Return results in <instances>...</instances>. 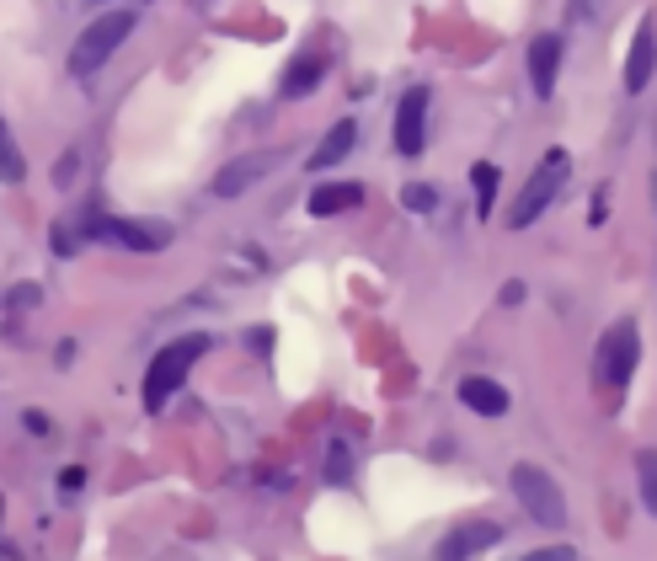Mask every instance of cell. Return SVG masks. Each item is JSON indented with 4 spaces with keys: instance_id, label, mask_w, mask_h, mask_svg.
<instances>
[{
    "instance_id": "obj_1",
    "label": "cell",
    "mask_w": 657,
    "mask_h": 561,
    "mask_svg": "<svg viewBox=\"0 0 657 561\" xmlns=\"http://www.w3.org/2000/svg\"><path fill=\"white\" fill-rule=\"evenodd\" d=\"M209 348L203 332H187V337H171L166 348H155L150 369H145V412H166V401L182 391V380L193 374V364Z\"/></svg>"
},
{
    "instance_id": "obj_2",
    "label": "cell",
    "mask_w": 657,
    "mask_h": 561,
    "mask_svg": "<svg viewBox=\"0 0 657 561\" xmlns=\"http://www.w3.org/2000/svg\"><path fill=\"white\" fill-rule=\"evenodd\" d=\"M636 358H641V332H636V321H631V316H625V321H609L604 332H599V353H593V380H599V391L620 396L625 385H631Z\"/></svg>"
},
{
    "instance_id": "obj_3",
    "label": "cell",
    "mask_w": 657,
    "mask_h": 561,
    "mask_svg": "<svg viewBox=\"0 0 657 561\" xmlns=\"http://www.w3.org/2000/svg\"><path fill=\"white\" fill-rule=\"evenodd\" d=\"M567 177H572V161H567V150H561V145H556V150H545V155H540V166L529 171L524 193L513 198V209H508V225H513V230H529V225H535L545 209H551V198L561 193V182H567Z\"/></svg>"
},
{
    "instance_id": "obj_4",
    "label": "cell",
    "mask_w": 657,
    "mask_h": 561,
    "mask_svg": "<svg viewBox=\"0 0 657 561\" xmlns=\"http://www.w3.org/2000/svg\"><path fill=\"white\" fill-rule=\"evenodd\" d=\"M508 487H513V497L524 503V519H535V524H545V529H561L567 524V492L556 487V476L551 471H540V465H513L508 471Z\"/></svg>"
},
{
    "instance_id": "obj_5",
    "label": "cell",
    "mask_w": 657,
    "mask_h": 561,
    "mask_svg": "<svg viewBox=\"0 0 657 561\" xmlns=\"http://www.w3.org/2000/svg\"><path fill=\"white\" fill-rule=\"evenodd\" d=\"M81 236L86 241H102V246H123V252H161L171 246V230L166 220H123V214H91L81 220Z\"/></svg>"
},
{
    "instance_id": "obj_6",
    "label": "cell",
    "mask_w": 657,
    "mask_h": 561,
    "mask_svg": "<svg viewBox=\"0 0 657 561\" xmlns=\"http://www.w3.org/2000/svg\"><path fill=\"white\" fill-rule=\"evenodd\" d=\"M134 22H139V11H102V17L91 22L81 38H75V49H70V70H75V75H97L107 59L118 54V43L134 33Z\"/></svg>"
},
{
    "instance_id": "obj_7",
    "label": "cell",
    "mask_w": 657,
    "mask_h": 561,
    "mask_svg": "<svg viewBox=\"0 0 657 561\" xmlns=\"http://www.w3.org/2000/svg\"><path fill=\"white\" fill-rule=\"evenodd\" d=\"M428 86H412L401 91L396 102V118H390V145H396V155H422V145H428Z\"/></svg>"
},
{
    "instance_id": "obj_8",
    "label": "cell",
    "mask_w": 657,
    "mask_h": 561,
    "mask_svg": "<svg viewBox=\"0 0 657 561\" xmlns=\"http://www.w3.org/2000/svg\"><path fill=\"white\" fill-rule=\"evenodd\" d=\"M497 540H503V524H492V519H460L449 535H438L433 561H476L481 551H492Z\"/></svg>"
},
{
    "instance_id": "obj_9",
    "label": "cell",
    "mask_w": 657,
    "mask_h": 561,
    "mask_svg": "<svg viewBox=\"0 0 657 561\" xmlns=\"http://www.w3.org/2000/svg\"><path fill=\"white\" fill-rule=\"evenodd\" d=\"M278 161H284V150H252V155H236V161L219 166V177L209 182V193H214V198H241L246 187H257Z\"/></svg>"
},
{
    "instance_id": "obj_10",
    "label": "cell",
    "mask_w": 657,
    "mask_h": 561,
    "mask_svg": "<svg viewBox=\"0 0 657 561\" xmlns=\"http://www.w3.org/2000/svg\"><path fill=\"white\" fill-rule=\"evenodd\" d=\"M561 59H567V43H561V33H540L535 43H529V86H535V97H551V91H556Z\"/></svg>"
},
{
    "instance_id": "obj_11",
    "label": "cell",
    "mask_w": 657,
    "mask_h": 561,
    "mask_svg": "<svg viewBox=\"0 0 657 561\" xmlns=\"http://www.w3.org/2000/svg\"><path fill=\"white\" fill-rule=\"evenodd\" d=\"M652 70H657V22L641 17L631 38V59H625V91H647Z\"/></svg>"
},
{
    "instance_id": "obj_12",
    "label": "cell",
    "mask_w": 657,
    "mask_h": 561,
    "mask_svg": "<svg viewBox=\"0 0 657 561\" xmlns=\"http://www.w3.org/2000/svg\"><path fill=\"white\" fill-rule=\"evenodd\" d=\"M326 65H332V59H326L321 49H305V54H294L289 59V70H284V97L289 102H300V97H310V91L321 86V75H326Z\"/></svg>"
},
{
    "instance_id": "obj_13",
    "label": "cell",
    "mask_w": 657,
    "mask_h": 561,
    "mask_svg": "<svg viewBox=\"0 0 657 561\" xmlns=\"http://www.w3.org/2000/svg\"><path fill=\"white\" fill-rule=\"evenodd\" d=\"M460 401L476 417H503L508 412V391L497 380H487V374H465V380H460Z\"/></svg>"
},
{
    "instance_id": "obj_14",
    "label": "cell",
    "mask_w": 657,
    "mask_h": 561,
    "mask_svg": "<svg viewBox=\"0 0 657 561\" xmlns=\"http://www.w3.org/2000/svg\"><path fill=\"white\" fill-rule=\"evenodd\" d=\"M358 204H364V187H358V182H321V187H310V214H316V220L348 214Z\"/></svg>"
},
{
    "instance_id": "obj_15",
    "label": "cell",
    "mask_w": 657,
    "mask_h": 561,
    "mask_svg": "<svg viewBox=\"0 0 657 561\" xmlns=\"http://www.w3.org/2000/svg\"><path fill=\"white\" fill-rule=\"evenodd\" d=\"M353 145H358V123H353V118H337L332 129H326L321 145L310 150V171H332V166H337Z\"/></svg>"
},
{
    "instance_id": "obj_16",
    "label": "cell",
    "mask_w": 657,
    "mask_h": 561,
    "mask_svg": "<svg viewBox=\"0 0 657 561\" xmlns=\"http://www.w3.org/2000/svg\"><path fill=\"white\" fill-rule=\"evenodd\" d=\"M636 492H641V508L657 519V449H636Z\"/></svg>"
},
{
    "instance_id": "obj_17",
    "label": "cell",
    "mask_w": 657,
    "mask_h": 561,
    "mask_svg": "<svg viewBox=\"0 0 657 561\" xmlns=\"http://www.w3.org/2000/svg\"><path fill=\"white\" fill-rule=\"evenodd\" d=\"M471 193H476V214L487 220L492 204H497V166L492 161H476L471 166Z\"/></svg>"
},
{
    "instance_id": "obj_18",
    "label": "cell",
    "mask_w": 657,
    "mask_h": 561,
    "mask_svg": "<svg viewBox=\"0 0 657 561\" xmlns=\"http://www.w3.org/2000/svg\"><path fill=\"white\" fill-rule=\"evenodd\" d=\"M326 481H332V487H348V481H353V449H348V439L326 444Z\"/></svg>"
},
{
    "instance_id": "obj_19",
    "label": "cell",
    "mask_w": 657,
    "mask_h": 561,
    "mask_svg": "<svg viewBox=\"0 0 657 561\" xmlns=\"http://www.w3.org/2000/svg\"><path fill=\"white\" fill-rule=\"evenodd\" d=\"M401 204L412 209V214H433V209H438V187H428V182H406V187H401Z\"/></svg>"
},
{
    "instance_id": "obj_20",
    "label": "cell",
    "mask_w": 657,
    "mask_h": 561,
    "mask_svg": "<svg viewBox=\"0 0 657 561\" xmlns=\"http://www.w3.org/2000/svg\"><path fill=\"white\" fill-rule=\"evenodd\" d=\"M22 171H27V161H22V150H17V139H11V129L0 134V177L6 182H22Z\"/></svg>"
},
{
    "instance_id": "obj_21",
    "label": "cell",
    "mask_w": 657,
    "mask_h": 561,
    "mask_svg": "<svg viewBox=\"0 0 657 561\" xmlns=\"http://www.w3.org/2000/svg\"><path fill=\"white\" fill-rule=\"evenodd\" d=\"M43 300V289L38 284H17V289H6V305H17V310H33Z\"/></svg>"
},
{
    "instance_id": "obj_22",
    "label": "cell",
    "mask_w": 657,
    "mask_h": 561,
    "mask_svg": "<svg viewBox=\"0 0 657 561\" xmlns=\"http://www.w3.org/2000/svg\"><path fill=\"white\" fill-rule=\"evenodd\" d=\"M524 561H577L572 545H540V551H529Z\"/></svg>"
},
{
    "instance_id": "obj_23",
    "label": "cell",
    "mask_w": 657,
    "mask_h": 561,
    "mask_svg": "<svg viewBox=\"0 0 657 561\" xmlns=\"http://www.w3.org/2000/svg\"><path fill=\"white\" fill-rule=\"evenodd\" d=\"M59 487H65V492H81V487H86V471H81V465H65V471H59Z\"/></svg>"
},
{
    "instance_id": "obj_24",
    "label": "cell",
    "mask_w": 657,
    "mask_h": 561,
    "mask_svg": "<svg viewBox=\"0 0 657 561\" xmlns=\"http://www.w3.org/2000/svg\"><path fill=\"white\" fill-rule=\"evenodd\" d=\"M22 428H27V433H38V439H43V433H54V423H49L43 412H22Z\"/></svg>"
},
{
    "instance_id": "obj_25",
    "label": "cell",
    "mask_w": 657,
    "mask_h": 561,
    "mask_svg": "<svg viewBox=\"0 0 657 561\" xmlns=\"http://www.w3.org/2000/svg\"><path fill=\"white\" fill-rule=\"evenodd\" d=\"M524 294H529V289L519 284V278H508V284H503V294H497V300H503V305H519Z\"/></svg>"
},
{
    "instance_id": "obj_26",
    "label": "cell",
    "mask_w": 657,
    "mask_h": 561,
    "mask_svg": "<svg viewBox=\"0 0 657 561\" xmlns=\"http://www.w3.org/2000/svg\"><path fill=\"white\" fill-rule=\"evenodd\" d=\"M246 342H252V353H268L273 348V332H262V326H257V332H246Z\"/></svg>"
},
{
    "instance_id": "obj_27",
    "label": "cell",
    "mask_w": 657,
    "mask_h": 561,
    "mask_svg": "<svg viewBox=\"0 0 657 561\" xmlns=\"http://www.w3.org/2000/svg\"><path fill=\"white\" fill-rule=\"evenodd\" d=\"M54 182H59V187H70V182H75V150L65 155V161H59V177H54Z\"/></svg>"
},
{
    "instance_id": "obj_28",
    "label": "cell",
    "mask_w": 657,
    "mask_h": 561,
    "mask_svg": "<svg viewBox=\"0 0 657 561\" xmlns=\"http://www.w3.org/2000/svg\"><path fill=\"white\" fill-rule=\"evenodd\" d=\"M593 6H599V0H577V11H593Z\"/></svg>"
},
{
    "instance_id": "obj_29",
    "label": "cell",
    "mask_w": 657,
    "mask_h": 561,
    "mask_svg": "<svg viewBox=\"0 0 657 561\" xmlns=\"http://www.w3.org/2000/svg\"><path fill=\"white\" fill-rule=\"evenodd\" d=\"M652 198H657V177H652Z\"/></svg>"
},
{
    "instance_id": "obj_30",
    "label": "cell",
    "mask_w": 657,
    "mask_h": 561,
    "mask_svg": "<svg viewBox=\"0 0 657 561\" xmlns=\"http://www.w3.org/2000/svg\"><path fill=\"white\" fill-rule=\"evenodd\" d=\"M97 6H102V0H97Z\"/></svg>"
}]
</instances>
